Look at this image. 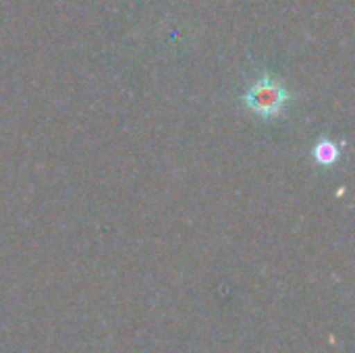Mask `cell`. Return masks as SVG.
Segmentation results:
<instances>
[{
    "label": "cell",
    "mask_w": 355,
    "mask_h": 353,
    "mask_svg": "<svg viewBox=\"0 0 355 353\" xmlns=\"http://www.w3.org/2000/svg\"><path fill=\"white\" fill-rule=\"evenodd\" d=\"M287 100H289V92L285 89L283 83H279L272 77L258 79L243 96L245 106L264 119L277 117L283 110V106L287 104Z\"/></svg>",
    "instance_id": "1"
},
{
    "label": "cell",
    "mask_w": 355,
    "mask_h": 353,
    "mask_svg": "<svg viewBox=\"0 0 355 353\" xmlns=\"http://www.w3.org/2000/svg\"><path fill=\"white\" fill-rule=\"evenodd\" d=\"M314 156H316V160H318V162H322V164H331L333 160H337V156H339V148H337L333 141L322 139V141L314 148Z\"/></svg>",
    "instance_id": "2"
}]
</instances>
